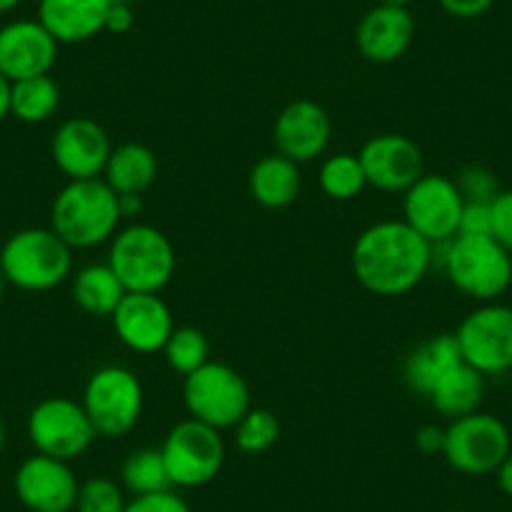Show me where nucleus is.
Returning <instances> with one entry per match:
<instances>
[{
  "instance_id": "nucleus-1",
  "label": "nucleus",
  "mask_w": 512,
  "mask_h": 512,
  "mask_svg": "<svg viewBox=\"0 0 512 512\" xmlns=\"http://www.w3.org/2000/svg\"><path fill=\"white\" fill-rule=\"evenodd\" d=\"M435 262V244L417 234L405 219L377 221L352 246V272L377 297L412 292Z\"/></svg>"
},
{
  "instance_id": "nucleus-2",
  "label": "nucleus",
  "mask_w": 512,
  "mask_h": 512,
  "mask_svg": "<svg viewBox=\"0 0 512 512\" xmlns=\"http://www.w3.org/2000/svg\"><path fill=\"white\" fill-rule=\"evenodd\" d=\"M121 224L118 194L98 179L68 181L51 206V229L71 249H91L116 236Z\"/></svg>"
},
{
  "instance_id": "nucleus-3",
  "label": "nucleus",
  "mask_w": 512,
  "mask_h": 512,
  "mask_svg": "<svg viewBox=\"0 0 512 512\" xmlns=\"http://www.w3.org/2000/svg\"><path fill=\"white\" fill-rule=\"evenodd\" d=\"M73 269V249L51 226H28L6 239L0 249V272L23 292H51Z\"/></svg>"
},
{
  "instance_id": "nucleus-4",
  "label": "nucleus",
  "mask_w": 512,
  "mask_h": 512,
  "mask_svg": "<svg viewBox=\"0 0 512 512\" xmlns=\"http://www.w3.org/2000/svg\"><path fill=\"white\" fill-rule=\"evenodd\" d=\"M108 267L126 292L159 294L176 272V251L169 236L151 224L118 229L108 249Z\"/></svg>"
},
{
  "instance_id": "nucleus-5",
  "label": "nucleus",
  "mask_w": 512,
  "mask_h": 512,
  "mask_svg": "<svg viewBox=\"0 0 512 512\" xmlns=\"http://www.w3.org/2000/svg\"><path fill=\"white\" fill-rule=\"evenodd\" d=\"M442 269L457 292L477 302H495L512 284V254L492 236H455L445 241Z\"/></svg>"
},
{
  "instance_id": "nucleus-6",
  "label": "nucleus",
  "mask_w": 512,
  "mask_h": 512,
  "mask_svg": "<svg viewBox=\"0 0 512 512\" xmlns=\"http://www.w3.org/2000/svg\"><path fill=\"white\" fill-rule=\"evenodd\" d=\"M81 405L96 435L116 440L139 425L144 415V387L131 369L108 364L88 377Z\"/></svg>"
},
{
  "instance_id": "nucleus-7",
  "label": "nucleus",
  "mask_w": 512,
  "mask_h": 512,
  "mask_svg": "<svg viewBox=\"0 0 512 512\" xmlns=\"http://www.w3.org/2000/svg\"><path fill=\"white\" fill-rule=\"evenodd\" d=\"M184 405L194 420L214 430H234L251 410L246 379L224 362H206L184 377Z\"/></svg>"
},
{
  "instance_id": "nucleus-8",
  "label": "nucleus",
  "mask_w": 512,
  "mask_h": 512,
  "mask_svg": "<svg viewBox=\"0 0 512 512\" xmlns=\"http://www.w3.org/2000/svg\"><path fill=\"white\" fill-rule=\"evenodd\" d=\"M512 450L510 430L505 422L487 412L457 417L445 427L442 457L452 470L470 477L490 475Z\"/></svg>"
},
{
  "instance_id": "nucleus-9",
  "label": "nucleus",
  "mask_w": 512,
  "mask_h": 512,
  "mask_svg": "<svg viewBox=\"0 0 512 512\" xmlns=\"http://www.w3.org/2000/svg\"><path fill=\"white\" fill-rule=\"evenodd\" d=\"M161 455H164L171 485L204 487L219 477L226 460V447L219 430L189 417L171 427L161 445Z\"/></svg>"
},
{
  "instance_id": "nucleus-10",
  "label": "nucleus",
  "mask_w": 512,
  "mask_h": 512,
  "mask_svg": "<svg viewBox=\"0 0 512 512\" xmlns=\"http://www.w3.org/2000/svg\"><path fill=\"white\" fill-rule=\"evenodd\" d=\"M28 437L38 455L71 462L86 455L98 435L81 402L68 397H48L38 402L28 415Z\"/></svg>"
},
{
  "instance_id": "nucleus-11",
  "label": "nucleus",
  "mask_w": 512,
  "mask_h": 512,
  "mask_svg": "<svg viewBox=\"0 0 512 512\" xmlns=\"http://www.w3.org/2000/svg\"><path fill=\"white\" fill-rule=\"evenodd\" d=\"M462 359L477 372L505 374L512 367V307L485 302L472 309L455 332Z\"/></svg>"
},
{
  "instance_id": "nucleus-12",
  "label": "nucleus",
  "mask_w": 512,
  "mask_h": 512,
  "mask_svg": "<svg viewBox=\"0 0 512 512\" xmlns=\"http://www.w3.org/2000/svg\"><path fill=\"white\" fill-rule=\"evenodd\" d=\"M465 199L455 179L442 174H422L402 196L405 221L430 244H445L457 236Z\"/></svg>"
},
{
  "instance_id": "nucleus-13",
  "label": "nucleus",
  "mask_w": 512,
  "mask_h": 512,
  "mask_svg": "<svg viewBox=\"0 0 512 512\" xmlns=\"http://www.w3.org/2000/svg\"><path fill=\"white\" fill-rule=\"evenodd\" d=\"M357 156L362 161L367 186H374V189L384 191V194H405L425 174L422 151L410 136H372Z\"/></svg>"
},
{
  "instance_id": "nucleus-14",
  "label": "nucleus",
  "mask_w": 512,
  "mask_h": 512,
  "mask_svg": "<svg viewBox=\"0 0 512 512\" xmlns=\"http://www.w3.org/2000/svg\"><path fill=\"white\" fill-rule=\"evenodd\" d=\"M113 146L106 128L88 116L68 118L51 141L53 164L68 181L98 179L108 164Z\"/></svg>"
},
{
  "instance_id": "nucleus-15",
  "label": "nucleus",
  "mask_w": 512,
  "mask_h": 512,
  "mask_svg": "<svg viewBox=\"0 0 512 512\" xmlns=\"http://www.w3.org/2000/svg\"><path fill=\"white\" fill-rule=\"evenodd\" d=\"M81 482L71 465L48 455H33L16 470L13 490L31 512H71L76 507Z\"/></svg>"
},
{
  "instance_id": "nucleus-16",
  "label": "nucleus",
  "mask_w": 512,
  "mask_h": 512,
  "mask_svg": "<svg viewBox=\"0 0 512 512\" xmlns=\"http://www.w3.org/2000/svg\"><path fill=\"white\" fill-rule=\"evenodd\" d=\"M111 322L123 347L139 354L161 352L176 329L169 304L159 294L146 292H128L111 314Z\"/></svg>"
},
{
  "instance_id": "nucleus-17",
  "label": "nucleus",
  "mask_w": 512,
  "mask_h": 512,
  "mask_svg": "<svg viewBox=\"0 0 512 512\" xmlns=\"http://www.w3.org/2000/svg\"><path fill=\"white\" fill-rule=\"evenodd\" d=\"M61 43L41 26V21H11L0 28V73L11 83L48 76L56 66Z\"/></svg>"
},
{
  "instance_id": "nucleus-18",
  "label": "nucleus",
  "mask_w": 512,
  "mask_h": 512,
  "mask_svg": "<svg viewBox=\"0 0 512 512\" xmlns=\"http://www.w3.org/2000/svg\"><path fill=\"white\" fill-rule=\"evenodd\" d=\"M332 139L329 113L317 101L299 98L282 108L274 123V144L277 154L287 156L294 164H309L327 151Z\"/></svg>"
},
{
  "instance_id": "nucleus-19",
  "label": "nucleus",
  "mask_w": 512,
  "mask_h": 512,
  "mask_svg": "<svg viewBox=\"0 0 512 512\" xmlns=\"http://www.w3.org/2000/svg\"><path fill=\"white\" fill-rule=\"evenodd\" d=\"M415 41V18L407 8L374 6L354 31L357 51L372 63H395Z\"/></svg>"
},
{
  "instance_id": "nucleus-20",
  "label": "nucleus",
  "mask_w": 512,
  "mask_h": 512,
  "mask_svg": "<svg viewBox=\"0 0 512 512\" xmlns=\"http://www.w3.org/2000/svg\"><path fill=\"white\" fill-rule=\"evenodd\" d=\"M108 0H38V21L58 43H86L103 33Z\"/></svg>"
},
{
  "instance_id": "nucleus-21",
  "label": "nucleus",
  "mask_w": 512,
  "mask_h": 512,
  "mask_svg": "<svg viewBox=\"0 0 512 512\" xmlns=\"http://www.w3.org/2000/svg\"><path fill=\"white\" fill-rule=\"evenodd\" d=\"M299 191H302V171L287 156H264L251 166L249 194L264 209H287L297 201Z\"/></svg>"
},
{
  "instance_id": "nucleus-22",
  "label": "nucleus",
  "mask_w": 512,
  "mask_h": 512,
  "mask_svg": "<svg viewBox=\"0 0 512 512\" xmlns=\"http://www.w3.org/2000/svg\"><path fill=\"white\" fill-rule=\"evenodd\" d=\"M482 397H485V374L477 372L475 367L462 359L452 369H447L435 387L430 390L427 400L435 407L437 415L447 417V420H457V417L472 415L480 410Z\"/></svg>"
},
{
  "instance_id": "nucleus-23",
  "label": "nucleus",
  "mask_w": 512,
  "mask_h": 512,
  "mask_svg": "<svg viewBox=\"0 0 512 512\" xmlns=\"http://www.w3.org/2000/svg\"><path fill=\"white\" fill-rule=\"evenodd\" d=\"M462 362L460 344L455 334H437L417 344L405 359V382L412 392L427 397L437 379Z\"/></svg>"
},
{
  "instance_id": "nucleus-24",
  "label": "nucleus",
  "mask_w": 512,
  "mask_h": 512,
  "mask_svg": "<svg viewBox=\"0 0 512 512\" xmlns=\"http://www.w3.org/2000/svg\"><path fill=\"white\" fill-rule=\"evenodd\" d=\"M156 176H159V161L154 151L144 144L128 141L111 151L101 179L116 194H144Z\"/></svg>"
},
{
  "instance_id": "nucleus-25",
  "label": "nucleus",
  "mask_w": 512,
  "mask_h": 512,
  "mask_svg": "<svg viewBox=\"0 0 512 512\" xmlns=\"http://www.w3.org/2000/svg\"><path fill=\"white\" fill-rule=\"evenodd\" d=\"M71 294L73 302L91 317H111L128 292L106 262L78 269L76 277H73Z\"/></svg>"
},
{
  "instance_id": "nucleus-26",
  "label": "nucleus",
  "mask_w": 512,
  "mask_h": 512,
  "mask_svg": "<svg viewBox=\"0 0 512 512\" xmlns=\"http://www.w3.org/2000/svg\"><path fill=\"white\" fill-rule=\"evenodd\" d=\"M61 106V88L48 76L11 83V116L23 123H43Z\"/></svg>"
},
{
  "instance_id": "nucleus-27",
  "label": "nucleus",
  "mask_w": 512,
  "mask_h": 512,
  "mask_svg": "<svg viewBox=\"0 0 512 512\" xmlns=\"http://www.w3.org/2000/svg\"><path fill=\"white\" fill-rule=\"evenodd\" d=\"M121 485L131 492V497L174 490L161 447H141L131 452L121 465Z\"/></svg>"
},
{
  "instance_id": "nucleus-28",
  "label": "nucleus",
  "mask_w": 512,
  "mask_h": 512,
  "mask_svg": "<svg viewBox=\"0 0 512 512\" xmlns=\"http://www.w3.org/2000/svg\"><path fill=\"white\" fill-rule=\"evenodd\" d=\"M319 186L332 201H352L367 189L362 161L354 154L329 156L319 169Z\"/></svg>"
},
{
  "instance_id": "nucleus-29",
  "label": "nucleus",
  "mask_w": 512,
  "mask_h": 512,
  "mask_svg": "<svg viewBox=\"0 0 512 512\" xmlns=\"http://www.w3.org/2000/svg\"><path fill=\"white\" fill-rule=\"evenodd\" d=\"M161 352H164L166 364L186 377L209 362V339L196 327H176Z\"/></svg>"
},
{
  "instance_id": "nucleus-30",
  "label": "nucleus",
  "mask_w": 512,
  "mask_h": 512,
  "mask_svg": "<svg viewBox=\"0 0 512 512\" xmlns=\"http://www.w3.org/2000/svg\"><path fill=\"white\" fill-rule=\"evenodd\" d=\"M236 432V447H239L244 455H262L269 447L277 445L279 440V427L277 415L272 410H262V407H251L244 417H241L239 425L234 427Z\"/></svg>"
},
{
  "instance_id": "nucleus-31",
  "label": "nucleus",
  "mask_w": 512,
  "mask_h": 512,
  "mask_svg": "<svg viewBox=\"0 0 512 512\" xmlns=\"http://www.w3.org/2000/svg\"><path fill=\"white\" fill-rule=\"evenodd\" d=\"M126 497H123L121 485L106 475L91 477L81 482L76 497V512H123L126 510Z\"/></svg>"
},
{
  "instance_id": "nucleus-32",
  "label": "nucleus",
  "mask_w": 512,
  "mask_h": 512,
  "mask_svg": "<svg viewBox=\"0 0 512 512\" xmlns=\"http://www.w3.org/2000/svg\"><path fill=\"white\" fill-rule=\"evenodd\" d=\"M457 189H460L462 199L472 201V204H492L495 196L500 194V181H497L495 171L487 169L482 164H467L462 166L460 174L455 179Z\"/></svg>"
},
{
  "instance_id": "nucleus-33",
  "label": "nucleus",
  "mask_w": 512,
  "mask_h": 512,
  "mask_svg": "<svg viewBox=\"0 0 512 512\" xmlns=\"http://www.w3.org/2000/svg\"><path fill=\"white\" fill-rule=\"evenodd\" d=\"M123 512H191V507L176 490H164L154 495L131 497Z\"/></svg>"
},
{
  "instance_id": "nucleus-34",
  "label": "nucleus",
  "mask_w": 512,
  "mask_h": 512,
  "mask_svg": "<svg viewBox=\"0 0 512 512\" xmlns=\"http://www.w3.org/2000/svg\"><path fill=\"white\" fill-rule=\"evenodd\" d=\"M492 239L512 254V189H502L490 204Z\"/></svg>"
},
{
  "instance_id": "nucleus-35",
  "label": "nucleus",
  "mask_w": 512,
  "mask_h": 512,
  "mask_svg": "<svg viewBox=\"0 0 512 512\" xmlns=\"http://www.w3.org/2000/svg\"><path fill=\"white\" fill-rule=\"evenodd\" d=\"M457 236H492V211L490 204H472L465 201L460 214Z\"/></svg>"
},
{
  "instance_id": "nucleus-36",
  "label": "nucleus",
  "mask_w": 512,
  "mask_h": 512,
  "mask_svg": "<svg viewBox=\"0 0 512 512\" xmlns=\"http://www.w3.org/2000/svg\"><path fill=\"white\" fill-rule=\"evenodd\" d=\"M442 11L452 18H460V21H472V18L485 16L492 8L495 0H437Z\"/></svg>"
},
{
  "instance_id": "nucleus-37",
  "label": "nucleus",
  "mask_w": 512,
  "mask_h": 512,
  "mask_svg": "<svg viewBox=\"0 0 512 512\" xmlns=\"http://www.w3.org/2000/svg\"><path fill=\"white\" fill-rule=\"evenodd\" d=\"M134 8H131V3H116V6H108V13H106V26H103V31L113 33V36H123V33H128L131 28H134Z\"/></svg>"
},
{
  "instance_id": "nucleus-38",
  "label": "nucleus",
  "mask_w": 512,
  "mask_h": 512,
  "mask_svg": "<svg viewBox=\"0 0 512 512\" xmlns=\"http://www.w3.org/2000/svg\"><path fill=\"white\" fill-rule=\"evenodd\" d=\"M415 447L422 455H442V447H445V430L437 425H425L417 430L415 435Z\"/></svg>"
},
{
  "instance_id": "nucleus-39",
  "label": "nucleus",
  "mask_w": 512,
  "mask_h": 512,
  "mask_svg": "<svg viewBox=\"0 0 512 512\" xmlns=\"http://www.w3.org/2000/svg\"><path fill=\"white\" fill-rule=\"evenodd\" d=\"M118 211L121 219H134L144 211V196L141 194H118Z\"/></svg>"
},
{
  "instance_id": "nucleus-40",
  "label": "nucleus",
  "mask_w": 512,
  "mask_h": 512,
  "mask_svg": "<svg viewBox=\"0 0 512 512\" xmlns=\"http://www.w3.org/2000/svg\"><path fill=\"white\" fill-rule=\"evenodd\" d=\"M495 480H497V487H500L507 497H512V450L507 452V457L495 470Z\"/></svg>"
},
{
  "instance_id": "nucleus-41",
  "label": "nucleus",
  "mask_w": 512,
  "mask_h": 512,
  "mask_svg": "<svg viewBox=\"0 0 512 512\" xmlns=\"http://www.w3.org/2000/svg\"><path fill=\"white\" fill-rule=\"evenodd\" d=\"M11 116V81L0 73V123Z\"/></svg>"
},
{
  "instance_id": "nucleus-42",
  "label": "nucleus",
  "mask_w": 512,
  "mask_h": 512,
  "mask_svg": "<svg viewBox=\"0 0 512 512\" xmlns=\"http://www.w3.org/2000/svg\"><path fill=\"white\" fill-rule=\"evenodd\" d=\"M18 6H21V0H0V16L13 13Z\"/></svg>"
},
{
  "instance_id": "nucleus-43",
  "label": "nucleus",
  "mask_w": 512,
  "mask_h": 512,
  "mask_svg": "<svg viewBox=\"0 0 512 512\" xmlns=\"http://www.w3.org/2000/svg\"><path fill=\"white\" fill-rule=\"evenodd\" d=\"M6 440H8V427H6V420H3V415H0V450L6 447Z\"/></svg>"
},
{
  "instance_id": "nucleus-44",
  "label": "nucleus",
  "mask_w": 512,
  "mask_h": 512,
  "mask_svg": "<svg viewBox=\"0 0 512 512\" xmlns=\"http://www.w3.org/2000/svg\"><path fill=\"white\" fill-rule=\"evenodd\" d=\"M382 6H397V8H407L412 0H379Z\"/></svg>"
},
{
  "instance_id": "nucleus-45",
  "label": "nucleus",
  "mask_w": 512,
  "mask_h": 512,
  "mask_svg": "<svg viewBox=\"0 0 512 512\" xmlns=\"http://www.w3.org/2000/svg\"><path fill=\"white\" fill-rule=\"evenodd\" d=\"M6 287H8V282H6V277H3V272H0V299H3V294H6Z\"/></svg>"
},
{
  "instance_id": "nucleus-46",
  "label": "nucleus",
  "mask_w": 512,
  "mask_h": 512,
  "mask_svg": "<svg viewBox=\"0 0 512 512\" xmlns=\"http://www.w3.org/2000/svg\"><path fill=\"white\" fill-rule=\"evenodd\" d=\"M111 6H116V3H131V0H108Z\"/></svg>"
},
{
  "instance_id": "nucleus-47",
  "label": "nucleus",
  "mask_w": 512,
  "mask_h": 512,
  "mask_svg": "<svg viewBox=\"0 0 512 512\" xmlns=\"http://www.w3.org/2000/svg\"><path fill=\"white\" fill-rule=\"evenodd\" d=\"M507 377H510V387H512V367L507 369Z\"/></svg>"
},
{
  "instance_id": "nucleus-48",
  "label": "nucleus",
  "mask_w": 512,
  "mask_h": 512,
  "mask_svg": "<svg viewBox=\"0 0 512 512\" xmlns=\"http://www.w3.org/2000/svg\"><path fill=\"white\" fill-rule=\"evenodd\" d=\"M445 512H465V510H445Z\"/></svg>"
}]
</instances>
